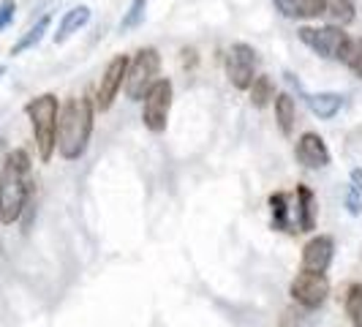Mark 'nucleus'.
Here are the masks:
<instances>
[{
    "mask_svg": "<svg viewBox=\"0 0 362 327\" xmlns=\"http://www.w3.org/2000/svg\"><path fill=\"white\" fill-rule=\"evenodd\" d=\"M95 123V107L88 96H74L60 107L57 117V153L66 161H76L88 153Z\"/></svg>",
    "mask_w": 362,
    "mask_h": 327,
    "instance_id": "obj_1",
    "label": "nucleus"
},
{
    "mask_svg": "<svg viewBox=\"0 0 362 327\" xmlns=\"http://www.w3.org/2000/svg\"><path fill=\"white\" fill-rule=\"evenodd\" d=\"M30 202V156L17 147L0 166V221L17 224Z\"/></svg>",
    "mask_w": 362,
    "mask_h": 327,
    "instance_id": "obj_2",
    "label": "nucleus"
},
{
    "mask_svg": "<svg viewBox=\"0 0 362 327\" xmlns=\"http://www.w3.org/2000/svg\"><path fill=\"white\" fill-rule=\"evenodd\" d=\"M25 115L30 117L33 137H36L38 159L47 164L57 150V117H60V101L54 93H41L25 104Z\"/></svg>",
    "mask_w": 362,
    "mask_h": 327,
    "instance_id": "obj_3",
    "label": "nucleus"
},
{
    "mask_svg": "<svg viewBox=\"0 0 362 327\" xmlns=\"http://www.w3.org/2000/svg\"><path fill=\"white\" fill-rule=\"evenodd\" d=\"M297 38L308 47L310 52L319 54V57L341 60V63H346L349 50H351V41H354L344 28H335V25H322V28L303 25V28H297Z\"/></svg>",
    "mask_w": 362,
    "mask_h": 327,
    "instance_id": "obj_4",
    "label": "nucleus"
},
{
    "mask_svg": "<svg viewBox=\"0 0 362 327\" xmlns=\"http://www.w3.org/2000/svg\"><path fill=\"white\" fill-rule=\"evenodd\" d=\"M158 74H161V54L156 47H145L128 60V71H126V96L131 101H145L147 91L158 82Z\"/></svg>",
    "mask_w": 362,
    "mask_h": 327,
    "instance_id": "obj_5",
    "label": "nucleus"
},
{
    "mask_svg": "<svg viewBox=\"0 0 362 327\" xmlns=\"http://www.w3.org/2000/svg\"><path fill=\"white\" fill-rule=\"evenodd\" d=\"M172 82L169 79H158L150 91H147L145 101H142V123L147 131L153 134H163L166 123H169V112H172Z\"/></svg>",
    "mask_w": 362,
    "mask_h": 327,
    "instance_id": "obj_6",
    "label": "nucleus"
},
{
    "mask_svg": "<svg viewBox=\"0 0 362 327\" xmlns=\"http://www.w3.org/2000/svg\"><path fill=\"white\" fill-rule=\"evenodd\" d=\"M289 294L294 303H300L303 309H322L325 300L329 297V278L325 272L300 270L289 284Z\"/></svg>",
    "mask_w": 362,
    "mask_h": 327,
    "instance_id": "obj_7",
    "label": "nucleus"
},
{
    "mask_svg": "<svg viewBox=\"0 0 362 327\" xmlns=\"http://www.w3.org/2000/svg\"><path fill=\"white\" fill-rule=\"evenodd\" d=\"M226 79L237 91H248L256 79V50L251 44H232L226 52Z\"/></svg>",
    "mask_w": 362,
    "mask_h": 327,
    "instance_id": "obj_8",
    "label": "nucleus"
},
{
    "mask_svg": "<svg viewBox=\"0 0 362 327\" xmlns=\"http://www.w3.org/2000/svg\"><path fill=\"white\" fill-rule=\"evenodd\" d=\"M126 71H128L126 54H115L107 63V69L101 74V82L95 88V101H93V107L98 109V112H107L115 104L117 93L123 88V82H126Z\"/></svg>",
    "mask_w": 362,
    "mask_h": 327,
    "instance_id": "obj_9",
    "label": "nucleus"
},
{
    "mask_svg": "<svg viewBox=\"0 0 362 327\" xmlns=\"http://www.w3.org/2000/svg\"><path fill=\"white\" fill-rule=\"evenodd\" d=\"M294 156H297V161L303 164L305 169H325V166H329V161H332V153H329L327 142L319 134H313V131H305V134L297 139Z\"/></svg>",
    "mask_w": 362,
    "mask_h": 327,
    "instance_id": "obj_10",
    "label": "nucleus"
},
{
    "mask_svg": "<svg viewBox=\"0 0 362 327\" xmlns=\"http://www.w3.org/2000/svg\"><path fill=\"white\" fill-rule=\"evenodd\" d=\"M335 256V240L329 235H316L310 237L303 248V270L310 272H327Z\"/></svg>",
    "mask_w": 362,
    "mask_h": 327,
    "instance_id": "obj_11",
    "label": "nucleus"
},
{
    "mask_svg": "<svg viewBox=\"0 0 362 327\" xmlns=\"http://www.w3.org/2000/svg\"><path fill=\"white\" fill-rule=\"evenodd\" d=\"M294 197H297V210H294V216H291L294 232H313V229H316V213H319L313 191H310L308 185L300 183Z\"/></svg>",
    "mask_w": 362,
    "mask_h": 327,
    "instance_id": "obj_12",
    "label": "nucleus"
},
{
    "mask_svg": "<svg viewBox=\"0 0 362 327\" xmlns=\"http://www.w3.org/2000/svg\"><path fill=\"white\" fill-rule=\"evenodd\" d=\"M90 22V6H74V8H69L66 14H63V19H60V25H57V30H54V44H63V41H69V38L74 36V33H79L85 25Z\"/></svg>",
    "mask_w": 362,
    "mask_h": 327,
    "instance_id": "obj_13",
    "label": "nucleus"
},
{
    "mask_svg": "<svg viewBox=\"0 0 362 327\" xmlns=\"http://www.w3.org/2000/svg\"><path fill=\"white\" fill-rule=\"evenodd\" d=\"M275 8L289 19L325 17V0H275Z\"/></svg>",
    "mask_w": 362,
    "mask_h": 327,
    "instance_id": "obj_14",
    "label": "nucleus"
},
{
    "mask_svg": "<svg viewBox=\"0 0 362 327\" xmlns=\"http://www.w3.org/2000/svg\"><path fill=\"white\" fill-rule=\"evenodd\" d=\"M305 104H308V109L319 120H332V117L341 112V107H344V96L332 91L310 93V96H305Z\"/></svg>",
    "mask_w": 362,
    "mask_h": 327,
    "instance_id": "obj_15",
    "label": "nucleus"
},
{
    "mask_svg": "<svg viewBox=\"0 0 362 327\" xmlns=\"http://www.w3.org/2000/svg\"><path fill=\"white\" fill-rule=\"evenodd\" d=\"M272 107H275V120H278V128L284 137H291L294 131V120H297V104L289 93H275L272 98Z\"/></svg>",
    "mask_w": 362,
    "mask_h": 327,
    "instance_id": "obj_16",
    "label": "nucleus"
},
{
    "mask_svg": "<svg viewBox=\"0 0 362 327\" xmlns=\"http://www.w3.org/2000/svg\"><path fill=\"white\" fill-rule=\"evenodd\" d=\"M49 25H52V14H44V17H38V19H36V25H33V28H28V33H22L17 44L11 47V54L17 57V54L28 52V50H33L36 44H41V38L47 36Z\"/></svg>",
    "mask_w": 362,
    "mask_h": 327,
    "instance_id": "obj_17",
    "label": "nucleus"
},
{
    "mask_svg": "<svg viewBox=\"0 0 362 327\" xmlns=\"http://www.w3.org/2000/svg\"><path fill=\"white\" fill-rule=\"evenodd\" d=\"M270 210H272V229H278V232H294V226H291L289 194H284V191L270 194Z\"/></svg>",
    "mask_w": 362,
    "mask_h": 327,
    "instance_id": "obj_18",
    "label": "nucleus"
},
{
    "mask_svg": "<svg viewBox=\"0 0 362 327\" xmlns=\"http://www.w3.org/2000/svg\"><path fill=\"white\" fill-rule=\"evenodd\" d=\"M325 17L335 28H346L354 22V3L351 0H325Z\"/></svg>",
    "mask_w": 362,
    "mask_h": 327,
    "instance_id": "obj_19",
    "label": "nucleus"
},
{
    "mask_svg": "<svg viewBox=\"0 0 362 327\" xmlns=\"http://www.w3.org/2000/svg\"><path fill=\"white\" fill-rule=\"evenodd\" d=\"M344 309H346L349 322L354 327H362V284H351V287H349Z\"/></svg>",
    "mask_w": 362,
    "mask_h": 327,
    "instance_id": "obj_20",
    "label": "nucleus"
},
{
    "mask_svg": "<svg viewBox=\"0 0 362 327\" xmlns=\"http://www.w3.org/2000/svg\"><path fill=\"white\" fill-rule=\"evenodd\" d=\"M248 93H251V104H254L256 109L267 107L272 98H275V88H272V79H270V76H256L254 85L248 88Z\"/></svg>",
    "mask_w": 362,
    "mask_h": 327,
    "instance_id": "obj_21",
    "label": "nucleus"
},
{
    "mask_svg": "<svg viewBox=\"0 0 362 327\" xmlns=\"http://www.w3.org/2000/svg\"><path fill=\"white\" fill-rule=\"evenodd\" d=\"M147 3H150V0H131L128 11L123 14V19H120V33H128V30H134V28H139V25L145 22Z\"/></svg>",
    "mask_w": 362,
    "mask_h": 327,
    "instance_id": "obj_22",
    "label": "nucleus"
},
{
    "mask_svg": "<svg viewBox=\"0 0 362 327\" xmlns=\"http://www.w3.org/2000/svg\"><path fill=\"white\" fill-rule=\"evenodd\" d=\"M346 66L362 79V38H354V41H351V50H349V57H346Z\"/></svg>",
    "mask_w": 362,
    "mask_h": 327,
    "instance_id": "obj_23",
    "label": "nucleus"
},
{
    "mask_svg": "<svg viewBox=\"0 0 362 327\" xmlns=\"http://www.w3.org/2000/svg\"><path fill=\"white\" fill-rule=\"evenodd\" d=\"M17 14V3L14 0H0V30H6Z\"/></svg>",
    "mask_w": 362,
    "mask_h": 327,
    "instance_id": "obj_24",
    "label": "nucleus"
},
{
    "mask_svg": "<svg viewBox=\"0 0 362 327\" xmlns=\"http://www.w3.org/2000/svg\"><path fill=\"white\" fill-rule=\"evenodd\" d=\"M346 210H349L351 216H360L362 213V191L351 188V185H349V191H346Z\"/></svg>",
    "mask_w": 362,
    "mask_h": 327,
    "instance_id": "obj_25",
    "label": "nucleus"
},
{
    "mask_svg": "<svg viewBox=\"0 0 362 327\" xmlns=\"http://www.w3.org/2000/svg\"><path fill=\"white\" fill-rule=\"evenodd\" d=\"M349 178H351V188H357V191H362V166H354Z\"/></svg>",
    "mask_w": 362,
    "mask_h": 327,
    "instance_id": "obj_26",
    "label": "nucleus"
},
{
    "mask_svg": "<svg viewBox=\"0 0 362 327\" xmlns=\"http://www.w3.org/2000/svg\"><path fill=\"white\" fill-rule=\"evenodd\" d=\"M3 74H6V66H0V76H3Z\"/></svg>",
    "mask_w": 362,
    "mask_h": 327,
    "instance_id": "obj_27",
    "label": "nucleus"
}]
</instances>
